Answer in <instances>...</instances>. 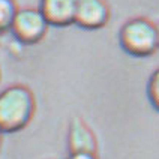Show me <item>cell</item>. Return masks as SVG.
I'll use <instances>...</instances> for the list:
<instances>
[{
    "mask_svg": "<svg viewBox=\"0 0 159 159\" xmlns=\"http://www.w3.org/2000/svg\"><path fill=\"white\" fill-rule=\"evenodd\" d=\"M36 111V99L24 84H11L0 92V131L15 134L27 128Z\"/></svg>",
    "mask_w": 159,
    "mask_h": 159,
    "instance_id": "obj_1",
    "label": "cell"
},
{
    "mask_svg": "<svg viewBox=\"0 0 159 159\" xmlns=\"http://www.w3.org/2000/svg\"><path fill=\"white\" fill-rule=\"evenodd\" d=\"M119 42L134 57H147L159 48L158 24L146 17H134L125 21L119 32Z\"/></svg>",
    "mask_w": 159,
    "mask_h": 159,
    "instance_id": "obj_2",
    "label": "cell"
},
{
    "mask_svg": "<svg viewBox=\"0 0 159 159\" xmlns=\"http://www.w3.org/2000/svg\"><path fill=\"white\" fill-rule=\"evenodd\" d=\"M48 26L50 24L44 17V14L41 12V9L33 6H24L18 9L11 27V33L12 38L20 41L21 44L33 45L44 39Z\"/></svg>",
    "mask_w": 159,
    "mask_h": 159,
    "instance_id": "obj_3",
    "label": "cell"
},
{
    "mask_svg": "<svg viewBox=\"0 0 159 159\" xmlns=\"http://www.w3.org/2000/svg\"><path fill=\"white\" fill-rule=\"evenodd\" d=\"M110 6L105 0H77L75 24L86 30H98L107 26Z\"/></svg>",
    "mask_w": 159,
    "mask_h": 159,
    "instance_id": "obj_4",
    "label": "cell"
},
{
    "mask_svg": "<svg viewBox=\"0 0 159 159\" xmlns=\"http://www.w3.org/2000/svg\"><path fill=\"white\" fill-rule=\"evenodd\" d=\"M69 153H96L98 140L93 131L80 116H74L68 128Z\"/></svg>",
    "mask_w": 159,
    "mask_h": 159,
    "instance_id": "obj_5",
    "label": "cell"
},
{
    "mask_svg": "<svg viewBox=\"0 0 159 159\" xmlns=\"http://www.w3.org/2000/svg\"><path fill=\"white\" fill-rule=\"evenodd\" d=\"M39 9L50 26L66 27L75 24L77 0H41Z\"/></svg>",
    "mask_w": 159,
    "mask_h": 159,
    "instance_id": "obj_6",
    "label": "cell"
},
{
    "mask_svg": "<svg viewBox=\"0 0 159 159\" xmlns=\"http://www.w3.org/2000/svg\"><path fill=\"white\" fill-rule=\"evenodd\" d=\"M18 9L15 0H0V33L11 30Z\"/></svg>",
    "mask_w": 159,
    "mask_h": 159,
    "instance_id": "obj_7",
    "label": "cell"
},
{
    "mask_svg": "<svg viewBox=\"0 0 159 159\" xmlns=\"http://www.w3.org/2000/svg\"><path fill=\"white\" fill-rule=\"evenodd\" d=\"M147 98L150 101L152 107L159 111V68L152 72L147 81Z\"/></svg>",
    "mask_w": 159,
    "mask_h": 159,
    "instance_id": "obj_8",
    "label": "cell"
},
{
    "mask_svg": "<svg viewBox=\"0 0 159 159\" xmlns=\"http://www.w3.org/2000/svg\"><path fill=\"white\" fill-rule=\"evenodd\" d=\"M66 159H98L96 153H69Z\"/></svg>",
    "mask_w": 159,
    "mask_h": 159,
    "instance_id": "obj_9",
    "label": "cell"
},
{
    "mask_svg": "<svg viewBox=\"0 0 159 159\" xmlns=\"http://www.w3.org/2000/svg\"><path fill=\"white\" fill-rule=\"evenodd\" d=\"M2 135H3V132L0 131V146H2Z\"/></svg>",
    "mask_w": 159,
    "mask_h": 159,
    "instance_id": "obj_10",
    "label": "cell"
},
{
    "mask_svg": "<svg viewBox=\"0 0 159 159\" xmlns=\"http://www.w3.org/2000/svg\"><path fill=\"white\" fill-rule=\"evenodd\" d=\"M0 80H2V71H0Z\"/></svg>",
    "mask_w": 159,
    "mask_h": 159,
    "instance_id": "obj_11",
    "label": "cell"
},
{
    "mask_svg": "<svg viewBox=\"0 0 159 159\" xmlns=\"http://www.w3.org/2000/svg\"><path fill=\"white\" fill-rule=\"evenodd\" d=\"M158 33H159V23H158Z\"/></svg>",
    "mask_w": 159,
    "mask_h": 159,
    "instance_id": "obj_12",
    "label": "cell"
}]
</instances>
